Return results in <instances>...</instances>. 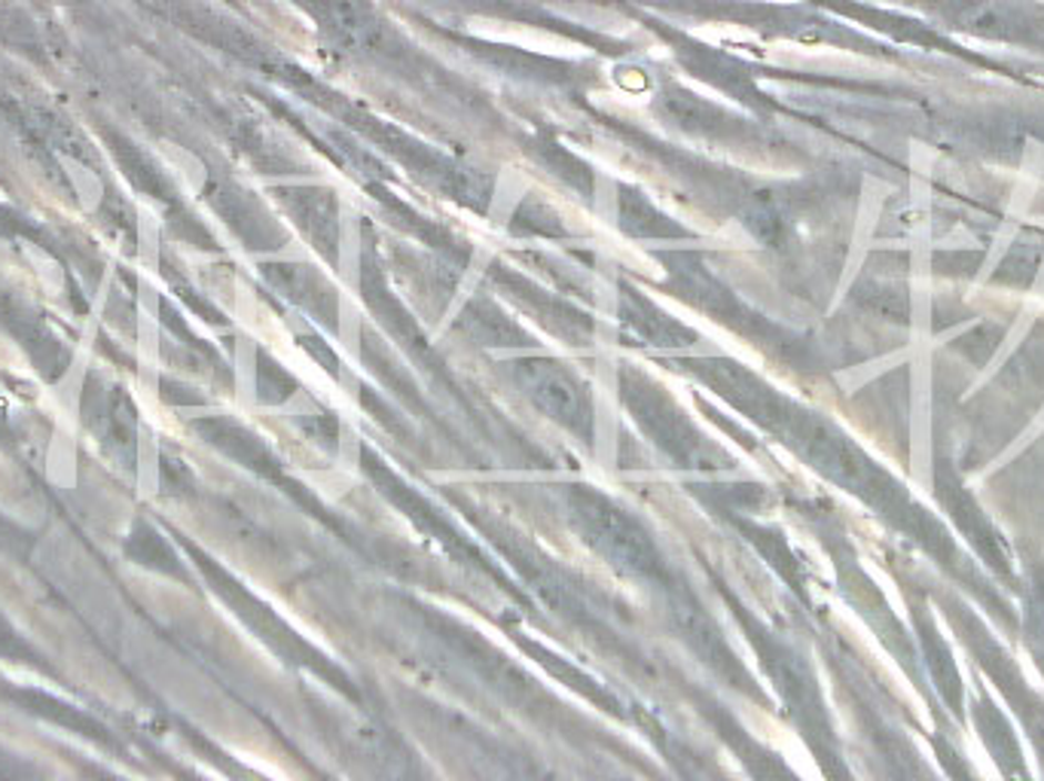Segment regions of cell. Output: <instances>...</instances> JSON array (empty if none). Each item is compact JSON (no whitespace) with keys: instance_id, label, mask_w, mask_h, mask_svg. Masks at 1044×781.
<instances>
[{"instance_id":"obj_1","label":"cell","mask_w":1044,"mask_h":781,"mask_svg":"<svg viewBox=\"0 0 1044 781\" xmlns=\"http://www.w3.org/2000/svg\"><path fill=\"white\" fill-rule=\"evenodd\" d=\"M113 284V268H104V278L99 284V293H95V303L89 308L87 324L80 329V339H77L74 357H71V366L64 369L62 378L52 385V406H55V425H68L77 427L80 422V400H83V385H87L89 376V366H92V357H95V342H99V329H101V317H104V305H108V293H111Z\"/></svg>"},{"instance_id":"obj_2","label":"cell","mask_w":1044,"mask_h":781,"mask_svg":"<svg viewBox=\"0 0 1044 781\" xmlns=\"http://www.w3.org/2000/svg\"><path fill=\"white\" fill-rule=\"evenodd\" d=\"M138 385L148 403L160 397V287L156 275L138 272Z\"/></svg>"},{"instance_id":"obj_3","label":"cell","mask_w":1044,"mask_h":781,"mask_svg":"<svg viewBox=\"0 0 1044 781\" xmlns=\"http://www.w3.org/2000/svg\"><path fill=\"white\" fill-rule=\"evenodd\" d=\"M592 452L605 470L617 464V437H620V415H617V390H596V418H592Z\"/></svg>"},{"instance_id":"obj_4","label":"cell","mask_w":1044,"mask_h":781,"mask_svg":"<svg viewBox=\"0 0 1044 781\" xmlns=\"http://www.w3.org/2000/svg\"><path fill=\"white\" fill-rule=\"evenodd\" d=\"M47 476L59 488L77 486V427L55 425L47 446Z\"/></svg>"},{"instance_id":"obj_5","label":"cell","mask_w":1044,"mask_h":781,"mask_svg":"<svg viewBox=\"0 0 1044 781\" xmlns=\"http://www.w3.org/2000/svg\"><path fill=\"white\" fill-rule=\"evenodd\" d=\"M160 491V437L150 422L138 425V498L150 500Z\"/></svg>"},{"instance_id":"obj_6","label":"cell","mask_w":1044,"mask_h":781,"mask_svg":"<svg viewBox=\"0 0 1044 781\" xmlns=\"http://www.w3.org/2000/svg\"><path fill=\"white\" fill-rule=\"evenodd\" d=\"M235 394L242 406H254L257 400V345L251 336L235 339Z\"/></svg>"},{"instance_id":"obj_7","label":"cell","mask_w":1044,"mask_h":781,"mask_svg":"<svg viewBox=\"0 0 1044 781\" xmlns=\"http://www.w3.org/2000/svg\"><path fill=\"white\" fill-rule=\"evenodd\" d=\"M339 278L345 287L357 291L361 284V239H357V220L345 217L343 223V247H339Z\"/></svg>"},{"instance_id":"obj_8","label":"cell","mask_w":1044,"mask_h":781,"mask_svg":"<svg viewBox=\"0 0 1044 781\" xmlns=\"http://www.w3.org/2000/svg\"><path fill=\"white\" fill-rule=\"evenodd\" d=\"M138 260H141V268H148L153 275L160 272V226L144 211L138 214Z\"/></svg>"},{"instance_id":"obj_9","label":"cell","mask_w":1044,"mask_h":781,"mask_svg":"<svg viewBox=\"0 0 1044 781\" xmlns=\"http://www.w3.org/2000/svg\"><path fill=\"white\" fill-rule=\"evenodd\" d=\"M361 327H364V321H361V308L357 303L345 293L343 300H339V342H343V348L352 357H361Z\"/></svg>"},{"instance_id":"obj_10","label":"cell","mask_w":1044,"mask_h":781,"mask_svg":"<svg viewBox=\"0 0 1044 781\" xmlns=\"http://www.w3.org/2000/svg\"><path fill=\"white\" fill-rule=\"evenodd\" d=\"M361 462V437H357V427L352 422L339 425V464L343 470H357Z\"/></svg>"}]
</instances>
